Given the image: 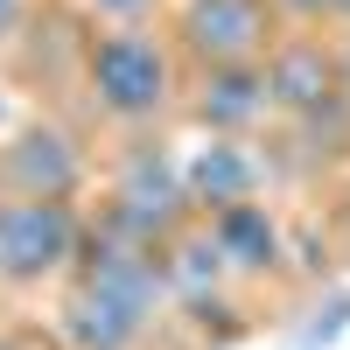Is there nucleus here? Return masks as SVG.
<instances>
[{"mask_svg": "<svg viewBox=\"0 0 350 350\" xmlns=\"http://www.w3.org/2000/svg\"><path fill=\"white\" fill-rule=\"evenodd\" d=\"M84 77H92V92H98V105L112 120H148V112H161V98H168V56L140 36V28L98 36L92 56H84Z\"/></svg>", "mask_w": 350, "mask_h": 350, "instance_id": "obj_1", "label": "nucleus"}, {"mask_svg": "<svg viewBox=\"0 0 350 350\" xmlns=\"http://www.w3.org/2000/svg\"><path fill=\"white\" fill-rule=\"evenodd\" d=\"M77 252V217L56 196H21L0 217V280H42Z\"/></svg>", "mask_w": 350, "mask_h": 350, "instance_id": "obj_2", "label": "nucleus"}, {"mask_svg": "<svg viewBox=\"0 0 350 350\" xmlns=\"http://www.w3.org/2000/svg\"><path fill=\"white\" fill-rule=\"evenodd\" d=\"M273 36V14L267 0H189L183 8V42L203 56L211 70H239L252 64Z\"/></svg>", "mask_w": 350, "mask_h": 350, "instance_id": "obj_3", "label": "nucleus"}, {"mask_svg": "<svg viewBox=\"0 0 350 350\" xmlns=\"http://www.w3.org/2000/svg\"><path fill=\"white\" fill-rule=\"evenodd\" d=\"M267 98L280 112H323L336 98V64L323 42H280L267 56Z\"/></svg>", "mask_w": 350, "mask_h": 350, "instance_id": "obj_4", "label": "nucleus"}, {"mask_svg": "<svg viewBox=\"0 0 350 350\" xmlns=\"http://www.w3.org/2000/svg\"><path fill=\"white\" fill-rule=\"evenodd\" d=\"M175 203H189L183 175H175L161 154H133V161H126V175H120V224L154 231V224H168V217H175Z\"/></svg>", "mask_w": 350, "mask_h": 350, "instance_id": "obj_5", "label": "nucleus"}, {"mask_svg": "<svg viewBox=\"0 0 350 350\" xmlns=\"http://www.w3.org/2000/svg\"><path fill=\"white\" fill-rule=\"evenodd\" d=\"M8 175L21 183V196H56V203H64V189L77 183V148H70L56 126H36V133L14 140Z\"/></svg>", "mask_w": 350, "mask_h": 350, "instance_id": "obj_6", "label": "nucleus"}, {"mask_svg": "<svg viewBox=\"0 0 350 350\" xmlns=\"http://www.w3.org/2000/svg\"><path fill=\"white\" fill-rule=\"evenodd\" d=\"M140 323H148L140 308L98 295V287H77L70 308H64V336H70L77 350H126V343L140 336Z\"/></svg>", "mask_w": 350, "mask_h": 350, "instance_id": "obj_7", "label": "nucleus"}, {"mask_svg": "<svg viewBox=\"0 0 350 350\" xmlns=\"http://www.w3.org/2000/svg\"><path fill=\"white\" fill-rule=\"evenodd\" d=\"M267 105H273V98H267V70L239 64V70H211V77H203L196 120H203V126H217V133H239V126H252Z\"/></svg>", "mask_w": 350, "mask_h": 350, "instance_id": "obj_8", "label": "nucleus"}, {"mask_svg": "<svg viewBox=\"0 0 350 350\" xmlns=\"http://www.w3.org/2000/svg\"><path fill=\"white\" fill-rule=\"evenodd\" d=\"M183 189H189V203H211V211H239V203H252V161H245V148H231V140L203 148L183 168Z\"/></svg>", "mask_w": 350, "mask_h": 350, "instance_id": "obj_9", "label": "nucleus"}, {"mask_svg": "<svg viewBox=\"0 0 350 350\" xmlns=\"http://www.w3.org/2000/svg\"><path fill=\"white\" fill-rule=\"evenodd\" d=\"M211 239L224 252V267H273L280 259V231L259 203H239V211H217L211 217Z\"/></svg>", "mask_w": 350, "mask_h": 350, "instance_id": "obj_10", "label": "nucleus"}, {"mask_svg": "<svg viewBox=\"0 0 350 350\" xmlns=\"http://www.w3.org/2000/svg\"><path fill=\"white\" fill-rule=\"evenodd\" d=\"M224 273V252H217V239H196V245H183L175 252V267H168V280L183 287V295H196L203 280H217Z\"/></svg>", "mask_w": 350, "mask_h": 350, "instance_id": "obj_11", "label": "nucleus"}, {"mask_svg": "<svg viewBox=\"0 0 350 350\" xmlns=\"http://www.w3.org/2000/svg\"><path fill=\"white\" fill-rule=\"evenodd\" d=\"M92 8H98V14H112V21H133V14H148L154 0H92Z\"/></svg>", "mask_w": 350, "mask_h": 350, "instance_id": "obj_12", "label": "nucleus"}, {"mask_svg": "<svg viewBox=\"0 0 350 350\" xmlns=\"http://www.w3.org/2000/svg\"><path fill=\"white\" fill-rule=\"evenodd\" d=\"M273 8H295V14H315V8H336V0H273Z\"/></svg>", "mask_w": 350, "mask_h": 350, "instance_id": "obj_13", "label": "nucleus"}, {"mask_svg": "<svg viewBox=\"0 0 350 350\" xmlns=\"http://www.w3.org/2000/svg\"><path fill=\"white\" fill-rule=\"evenodd\" d=\"M8 21H14V0H0V28H8Z\"/></svg>", "mask_w": 350, "mask_h": 350, "instance_id": "obj_14", "label": "nucleus"}, {"mask_svg": "<svg viewBox=\"0 0 350 350\" xmlns=\"http://www.w3.org/2000/svg\"><path fill=\"white\" fill-rule=\"evenodd\" d=\"M336 8H343V14H350V0H336Z\"/></svg>", "mask_w": 350, "mask_h": 350, "instance_id": "obj_15", "label": "nucleus"}]
</instances>
